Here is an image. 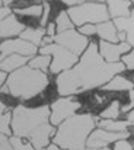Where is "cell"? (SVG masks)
I'll use <instances>...</instances> for the list:
<instances>
[{
    "label": "cell",
    "mask_w": 134,
    "mask_h": 150,
    "mask_svg": "<svg viewBox=\"0 0 134 150\" xmlns=\"http://www.w3.org/2000/svg\"><path fill=\"white\" fill-rule=\"evenodd\" d=\"M124 70L125 66L121 61L108 63L101 57L98 52V42H89L80 60L72 69L57 74V92L61 96L80 95L92 89L102 88Z\"/></svg>",
    "instance_id": "6da1fadb"
},
{
    "label": "cell",
    "mask_w": 134,
    "mask_h": 150,
    "mask_svg": "<svg viewBox=\"0 0 134 150\" xmlns=\"http://www.w3.org/2000/svg\"><path fill=\"white\" fill-rule=\"evenodd\" d=\"M10 130L12 136L26 139L35 150L45 149L55 133V127L50 124V106H15L12 109Z\"/></svg>",
    "instance_id": "7a4b0ae2"
},
{
    "label": "cell",
    "mask_w": 134,
    "mask_h": 150,
    "mask_svg": "<svg viewBox=\"0 0 134 150\" xmlns=\"http://www.w3.org/2000/svg\"><path fill=\"white\" fill-rule=\"evenodd\" d=\"M96 127V118L89 114H74L64 120L52 136V143L63 150H85L86 140Z\"/></svg>",
    "instance_id": "3957f363"
},
{
    "label": "cell",
    "mask_w": 134,
    "mask_h": 150,
    "mask_svg": "<svg viewBox=\"0 0 134 150\" xmlns=\"http://www.w3.org/2000/svg\"><path fill=\"white\" fill-rule=\"evenodd\" d=\"M50 79L47 73L31 69L29 66H22L21 69L12 71L6 79V86L13 98L29 100L38 96L48 86Z\"/></svg>",
    "instance_id": "277c9868"
},
{
    "label": "cell",
    "mask_w": 134,
    "mask_h": 150,
    "mask_svg": "<svg viewBox=\"0 0 134 150\" xmlns=\"http://www.w3.org/2000/svg\"><path fill=\"white\" fill-rule=\"evenodd\" d=\"M66 12L70 21L73 22V25L79 28L86 23L98 25L101 22L109 21L106 4L99 3V1H85L80 4H74V6H70L69 10Z\"/></svg>",
    "instance_id": "5b68a950"
},
{
    "label": "cell",
    "mask_w": 134,
    "mask_h": 150,
    "mask_svg": "<svg viewBox=\"0 0 134 150\" xmlns=\"http://www.w3.org/2000/svg\"><path fill=\"white\" fill-rule=\"evenodd\" d=\"M40 54H47L51 55V64H50V71L52 74H58L64 70L72 69L76 63H77V55L73 54L72 51L66 50L64 47L51 42L48 45H44L41 48H38Z\"/></svg>",
    "instance_id": "8992f818"
},
{
    "label": "cell",
    "mask_w": 134,
    "mask_h": 150,
    "mask_svg": "<svg viewBox=\"0 0 134 150\" xmlns=\"http://www.w3.org/2000/svg\"><path fill=\"white\" fill-rule=\"evenodd\" d=\"M80 102L74 96H61L50 105V124L52 127L60 125L64 120L73 117L80 109Z\"/></svg>",
    "instance_id": "52a82bcc"
},
{
    "label": "cell",
    "mask_w": 134,
    "mask_h": 150,
    "mask_svg": "<svg viewBox=\"0 0 134 150\" xmlns=\"http://www.w3.org/2000/svg\"><path fill=\"white\" fill-rule=\"evenodd\" d=\"M54 42L64 47L66 50L72 51L73 54L76 55H82L85 50L88 48L89 45V40L88 37L82 35L79 31L76 29H67L64 32H60V34H55L52 37Z\"/></svg>",
    "instance_id": "ba28073f"
},
{
    "label": "cell",
    "mask_w": 134,
    "mask_h": 150,
    "mask_svg": "<svg viewBox=\"0 0 134 150\" xmlns=\"http://www.w3.org/2000/svg\"><path fill=\"white\" fill-rule=\"evenodd\" d=\"M128 137H130L128 130L121 131V133H112V131H106L102 128H95L86 140V147H90V149L109 147V144H112L118 140H125Z\"/></svg>",
    "instance_id": "9c48e42d"
},
{
    "label": "cell",
    "mask_w": 134,
    "mask_h": 150,
    "mask_svg": "<svg viewBox=\"0 0 134 150\" xmlns=\"http://www.w3.org/2000/svg\"><path fill=\"white\" fill-rule=\"evenodd\" d=\"M37 52H38V47H35L34 44L22 38H9L0 44V61L10 54H19L31 58Z\"/></svg>",
    "instance_id": "30bf717a"
},
{
    "label": "cell",
    "mask_w": 134,
    "mask_h": 150,
    "mask_svg": "<svg viewBox=\"0 0 134 150\" xmlns=\"http://www.w3.org/2000/svg\"><path fill=\"white\" fill-rule=\"evenodd\" d=\"M130 50H131V45L127 41L112 44V42H106V41H102L101 40L98 42V52L108 63H117V61H120L121 55L123 54H127Z\"/></svg>",
    "instance_id": "8fae6325"
},
{
    "label": "cell",
    "mask_w": 134,
    "mask_h": 150,
    "mask_svg": "<svg viewBox=\"0 0 134 150\" xmlns=\"http://www.w3.org/2000/svg\"><path fill=\"white\" fill-rule=\"evenodd\" d=\"M25 29V25L18 21L15 13H10L9 16H6L4 19L0 21V37L1 38H12L19 35L22 31Z\"/></svg>",
    "instance_id": "7c38bea8"
},
{
    "label": "cell",
    "mask_w": 134,
    "mask_h": 150,
    "mask_svg": "<svg viewBox=\"0 0 134 150\" xmlns=\"http://www.w3.org/2000/svg\"><path fill=\"white\" fill-rule=\"evenodd\" d=\"M115 28L120 31V32H124L125 34V41L134 47V9L130 10V15L125 16V18H117L112 21Z\"/></svg>",
    "instance_id": "4fadbf2b"
},
{
    "label": "cell",
    "mask_w": 134,
    "mask_h": 150,
    "mask_svg": "<svg viewBox=\"0 0 134 150\" xmlns=\"http://www.w3.org/2000/svg\"><path fill=\"white\" fill-rule=\"evenodd\" d=\"M130 6H131V1L130 0H106L108 15L112 19L128 16L130 15V10H131Z\"/></svg>",
    "instance_id": "5bb4252c"
},
{
    "label": "cell",
    "mask_w": 134,
    "mask_h": 150,
    "mask_svg": "<svg viewBox=\"0 0 134 150\" xmlns=\"http://www.w3.org/2000/svg\"><path fill=\"white\" fill-rule=\"evenodd\" d=\"M96 35H99V38L102 41L106 42H112L117 44L118 42V29L115 28L114 22L111 21H105L96 25Z\"/></svg>",
    "instance_id": "9a60e30c"
},
{
    "label": "cell",
    "mask_w": 134,
    "mask_h": 150,
    "mask_svg": "<svg viewBox=\"0 0 134 150\" xmlns=\"http://www.w3.org/2000/svg\"><path fill=\"white\" fill-rule=\"evenodd\" d=\"M28 61H29V57L19 55V54H10L0 61V70H3L6 73H12V71L21 69L22 66H26Z\"/></svg>",
    "instance_id": "2e32d148"
},
{
    "label": "cell",
    "mask_w": 134,
    "mask_h": 150,
    "mask_svg": "<svg viewBox=\"0 0 134 150\" xmlns=\"http://www.w3.org/2000/svg\"><path fill=\"white\" fill-rule=\"evenodd\" d=\"M104 91L106 92H123V91H131L133 89V82L130 79H127L125 76L117 74L114 76L108 83H105L102 86Z\"/></svg>",
    "instance_id": "e0dca14e"
},
{
    "label": "cell",
    "mask_w": 134,
    "mask_h": 150,
    "mask_svg": "<svg viewBox=\"0 0 134 150\" xmlns=\"http://www.w3.org/2000/svg\"><path fill=\"white\" fill-rule=\"evenodd\" d=\"M45 35V28H32V26H25V29L19 34V38L34 44L35 47L41 45V41Z\"/></svg>",
    "instance_id": "ac0fdd59"
},
{
    "label": "cell",
    "mask_w": 134,
    "mask_h": 150,
    "mask_svg": "<svg viewBox=\"0 0 134 150\" xmlns=\"http://www.w3.org/2000/svg\"><path fill=\"white\" fill-rule=\"evenodd\" d=\"M96 125L98 128L106 130V131H112V133H121V131H127L130 122L128 121H120V120H96Z\"/></svg>",
    "instance_id": "d6986e66"
},
{
    "label": "cell",
    "mask_w": 134,
    "mask_h": 150,
    "mask_svg": "<svg viewBox=\"0 0 134 150\" xmlns=\"http://www.w3.org/2000/svg\"><path fill=\"white\" fill-rule=\"evenodd\" d=\"M120 115H121V102L115 99L109 102V105L104 111H101L99 120H117Z\"/></svg>",
    "instance_id": "ffe728a7"
},
{
    "label": "cell",
    "mask_w": 134,
    "mask_h": 150,
    "mask_svg": "<svg viewBox=\"0 0 134 150\" xmlns=\"http://www.w3.org/2000/svg\"><path fill=\"white\" fill-rule=\"evenodd\" d=\"M50 64H51V55H47V54L34 55V58H29V61H28V66L31 69H35V70H40L44 73L50 69Z\"/></svg>",
    "instance_id": "44dd1931"
},
{
    "label": "cell",
    "mask_w": 134,
    "mask_h": 150,
    "mask_svg": "<svg viewBox=\"0 0 134 150\" xmlns=\"http://www.w3.org/2000/svg\"><path fill=\"white\" fill-rule=\"evenodd\" d=\"M13 13L15 15H19V16H31V18H41L43 15V4H31V6H26V7H16L13 9Z\"/></svg>",
    "instance_id": "7402d4cb"
},
{
    "label": "cell",
    "mask_w": 134,
    "mask_h": 150,
    "mask_svg": "<svg viewBox=\"0 0 134 150\" xmlns=\"http://www.w3.org/2000/svg\"><path fill=\"white\" fill-rule=\"evenodd\" d=\"M54 23H55V31H57V34L64 32V31H67V29H73V26H74L73 22L70 21V18H69V15H67L66 10H61V12L57 15Z\"/></svg>",
    "instance_id": "603a6c76"
},
{
    "label": "cell",
    "mask_w": 134,
    "mask_h": 150,
    "mask_svg": "<svg viewBox=\"0 0 134 150\" xmlns=\"http://www.w3.org/2000/svg\"><path fill=\"white\" fill-rule=\"evenodd\" d=\"M9 143H10V146H12L13 150H35L34 146H32L28 140H23L22 137L10 136V137H9Z\"/></svg>",
    "instance_id": "cb8c5ba5"
},
{
    "label": "cell",
    "mask_w": 134,
    "mask_h": 150,
    "mask_svg": "<svg viewBox=\"0 0 134 150\" xmlns=\"http://www.w3.org/2000/svg\"><path fill=\"white\" fill-rule=\"evenodd\" d=\"M10 120H12V112L7 111L4 114H0V134H4L7 137L12 136L10 130Z\"/></svg>",
    "instance_id": "d4e9b609"
},
{
    "label": "cell",
    "mask_w": 134,
    "mask_h": 150,
    "mask_svg": "<svg viewBox=\"0 0 134 150\" xmlns=\"http://www.w3.org/2000/svg\"><path fill=\"white\" fill-rule=\"evenodd\" d=\"M50 10H51V4H50L48 1H44V3H43V15H41V19H40V25H41V28H45L47 23H48Z\"/></svg>",
    "instance_id": "484cf974"
},
{
    "label": "cell",
    "mask_w": 134,
    "mask_h": 150,
    "mask_svg": "<svg viewBox=\"0 0 134 150\" xmlns=\"http://www.w3.org/2000/svg\"><path fill=\"white\" fill-rule=\"evenodd\" d=\"M121 63L125 66V70H134V50L128 51L127 54H124Z\"/></svg>",
    "instance_id": "4316f807"
},
{
    "label": "cell",
    "mask_w": 134,
    "mask_h": 150,
    "mask_svg": "<svg viewBox=\"0 0 134 150\" xmlns=\"http://www.w3.org/2000/svg\"><path fill=\"white\" fill-rule=\"evenodd\" d=\"M79 32L85 37H92L96 34V25H92V23H86V25H82L79 28Z\"/></svg>",
    "instance_id": "83f0119b"
},
{
    "label": "cell",
    "mask_w": 134,
    "mask_h": 150,
    "mask_svg": "<svg viewBox=\"0 0 134 150\" xmlns=\"http://www.w3.org/2000/svg\"><path fill=\"white\" fill-rule=\"evenodd\" d=\"M112 150H134V149H133V144L125 139V140H118V142H115Z\"/></svg>",
    "instance_id": "f1b7e54d"
},
{
    "label": "cell",
    "mask_w": 134,
    "mask_h": 150,
    "mask_svg": "<svg viewBox=\"0 0 134 150\" xmlns=\"http://www.w3.org/2000/svg\"><path fill=\"white\" fill-rule=\"evenodd\" d=\"M131 82H133V89L130 91V102H128L127 106H123V108H121V114H127V112H130L134 108V77Z\"/></svg>",
    "instance_id": "f546056e"
},
{
    "label": "cell",
    "mask_w": 134,
    "mask_h": 150,
    "mask_svg": "<svg viewBox=\"0 0 134 150\" xmlns=\"http://www.w3.org/2000/svg\"><path fill=\"white\" fill-rule=\"evenodd\" d=\"M0 150H13L9 143V137L4 134H0Z\"/></svg>",
    "instance_id": "4dcf8cb0"
},
{
    "label": "cell",
    "mask_w": 134,
    "mask_h": 150,
    "mask_svg": "<svg viewBox=\"0 0 134 150\" xmlns=\"http://www.w3.org/2000/svg\"><path fill=\"white\" fill-rule=\"evenodd\" d=\"M55 23L54 22H50V23H47V26H45V35H48V37H54L55 35Z\"/></svg>",
    "instance_id": "1f68e13d"
},
{
    "label": "cell",
    "mask_w": 134,
    "mask_h": 150,
    "mask_svg": "<svg viewBox=\"0 0 134 150\" xmlns=\"http://www.w3.org/2000/svg\"><path fill=\"white\" fill-rule=\"evenodd\" d=\"M12 13V9L10 7H6V6H0V21L4 19L6 16H9Z\"/></svg>",
    "instance_id": "d6a6232c"
},
{
    "label": "cell",
    "mask_w": 134,
    "mask_h": 150,
    "mask_svg": "<svg viewBox=\"0 0 134 150\" xmlns=\"http://www.w3.org/2000/svg\"><path fill=\"white\" fill-rule=\"evenodd\" d=\"M63 3H66V4H69V6H74V4H80V3H85V1H88V0H61ZM95 1H99V3H102V1H105V0H95Z\"/></svg>",
    "instance_id": "836d02e7"
},
{
    "label": "cell",
    "mask_w": 134,
    "mask_h": 150,
    "mask_svg": "<svg viewBox=\"0 0 134 150\" xmlns=\"http://www.w3.org/2000/svg\"><path fill=\"white\" fill-rule=\"evenodd\" d=\"M51 42H54L52 37H48V35H44V38H43V41H41V45L44 47V45H48V44H51Z\"/></svg>",
    "instance_id": "e575fe53"
},
{
    "label": "cell",
    "mask_w": 134,
    "mask_h": 150,
    "mask_svg": "<svg viewBox=\"0 0 134 150\" xmlns=\"http://www.w3.org/2000/svg\"><path fill=\"white\" fill-rule=\"evenodd\" d=\"M6 79H7V73L3 71V70H0V88L6 83Z\"/></svg>",
    "instance_id": "d590c367"
},
{
    "label": "cell",
    "mask_w": 134,
    "mask_h": 150,
    "mask_svg": "<svg viewBox=\"0 0 134 150\" xmlns=\"http://www.w3.org/2000/svg\"><path fill=\"white\" fill-rule=\"evenodd\" d=\"M127 121L134 125V108L130 111V112H127Z\"/></svg>",
    "instance_id": "8d00e7d4"
},
{
    "label": "cell",
    "mask_w": 134,
    "mask_h": 150,
    "mask_svg": "<svg viewBox=\"0 0 134 150\" xmlns=\"http://www.w3.org/2000/svg\"><path fill=\"white\" fill-rule=\"evenodd\" d=\"M45 150H63V149H60L57 144H54V143H50L47 147H45Z\"/></svg>",
    "instance_id": "74e56055"
},
{
    "label": "cell",
    "mask_w": 134,
    "mask_h": 150,
    "mask_svg": "<svg viewBox=\"0 0 134 150\" xmlns=\"http://www.w3.org/2000/svg\"><path fill=\"white\" fill-rule=\"evenodd\" d=\"M7 111H9V109H7V106H6V103L0 100V114H4V112H7Z\"/></svg>",
    "instance_id": "f35d334b"
},
{
    "label": "cell",
    "mask_w": 134,
    "mask_h": 150,
    "mask_svg": "<svg viewBox=\"0 0 134 150\" xmlns=\"http://www.w3.org/2000/svg\"><path fill=\"white\" fill-rule=\"evenodd\" d=\"M15 0H0V3H1V6H6V7H9L12 3H13Z\"/></svg>",
    "instance_id": "ab89813d"
},
{
    "label": "cell",
    "mask_w": 134,
    "mask_h": 150,
    "mask_svg": "<svg viewBox=\"0 0 134 150\" xmlns=\"http://www.w3.org/2000/svg\"><path fill=\"white\" fill-rule=\"evenodd\" d=\"M0 93H6V95L9 93V88L6 86V83H4V85H3V86L0 88Z\"/></svg>",
    "instance_id": "60d3db41"
},
{
    "label": "cell",
    "mask_w": 134,
    "mask_h": 150,
    "mask_svg": "<svg viewBox=\"0 0 134 150\" xmlns=\"http://www.w3.org/2000/svg\"><path fill=\"white\" fill-rule=\"evenodd\" d=\"M85 150H112V149H109V147H101V149H90V147H86Z\"/></svg>",
    "instance_id": "b9f144b4"
},
{
    "label": "cell",
    "mask_w": 134,
    "mask_h": 150,
    "mask_svg": "<svg viewBox=\"0 0 134 150\" xmlns=\"http://www.w3.org/2000/svg\"><path fill=\"white\" fill-rule=\"evenodd\" d=\"M133 149H134V139H133Z\"/></svg>",
    "instance_id": "7bdbcfd3"
},
{
    "label": "cell",
    "mask_w": 134,
    "mask_h": 150,
    "mask_svg": "<svg viewBox=\"0 0 134 150\" xmlns=\"http://www.w3.org/2000/svg\"><path fill=\"white\" fill-rule=\"evenodd\" d=\"M130 1H133V3H134V0H130Z\"/></svg>",
    "instance_id": "ee69618b"
},
{
    "label": "cell",
    "mask_w": 134,
    "mask_h": 150,
    "mask_svg": "<svg viewBox=\"0 0 134 150\" xmlns=\"http://www.w3.org/2000/svg\"><path fill=\"white\" fill-rule=\"evenodd\" d=\"M43 150H45V149H43Z\"/></svg>",
    "instance_id": "f6af8a7d"
}]
</instances>
